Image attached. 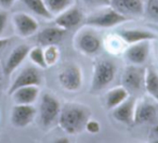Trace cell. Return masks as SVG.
<instances>
[{"mask_svg":"<svg viewBox=\"0 0 158 143\" xmlns=\"http://www.w3.org/2000/svg\"><path fill=\"white\" fill-rule=\"evenodd\" d=\"M36 115V110L31 104H16L11 112V123L14 127H27L33 121Z\"/></svg>","mask_w":158,"mask_h":143,"instance_id":"52a82bcc","label":"cell"},{"mask_svg":"<svg viewBox=\"0 0 158 143\" xmlns=\"http://www.w3.org/2000/svg\"><path fill=\"white\" fill-rule=\"evenodd\" d=\"M77 47L81 52L86 54H93L99 51L101 47V41L93 33L85 32L77 39Z\"/></svg>","mask_w":158,"mask_h":143,"instance_id":"e0dca14e","label":"cell"},{"mask_svg":"<svg viewBox=\"0 0 158 143\" xmlns=\"http://www.w3.org/2000/svg\"><path fill=\"white\" fill-rule=\"evenodd\" d=\"M134 108H135L134 100L128 98L121 104L113 108V116L116 120L120 121V123L126 124V125H132Z\"/></svg>","mask_w":158,"mask_h":143,"instance_id":"5bb4252c","label":"cell"},{"mask_svg":"<svg viewBox=\"0 0 158 143\" xmlns=\"http://www.w3.org/2000/svg\"><path fill=\"white\" fill-rule=\"evenodd\" d=\"M152 142L158 143V125L154 126L152 130Z\"/></svg>","mask_w":158,"mask_h":143,"instance_id":"4dcf8cb0","label":"cell"},{"mask_svg":"<svg viewBox=\"0 0 158 143\" xmlns=\"http://www.w3.org/2000/svg\"><path fill=\"white\" fill-rule=\"evenodd\" d=\"M59 82L61 86L67 91L79 90L82 84L81 70L75 64H68L60 72Z\"/></svg>","mask_w":158,"mask_h":143,"instance_id":"5b68a950","label":"cell"},{"mask_svg":"<svg viewBox=\"0 0 158 143\" xmlns=\"http://www.w3.org/2000/svg\"><path fill=\"white\" fill-rule=\"evenodd\" d=\"M85 129H86L88 132H90V133L95 134V133H98V132L100 131V129H101V126H100V124L98 123L97 120H92V119L89 118L88 121L86 123Z\"/></svg>","mask_w":158,"mask_h":143,"instance_id":"4316f807","label":"cell"},{"mask_svg":"<svg viewBox=\"0 0 158 143\" xmlns=\"http://www.w3.org/2000/svg\"><path fill=\"white\" fill-rule=\"evenodd\" d=\"M28 55L31 61H33L36 65L39 66V67H41V68L48 67V65H47V63H46V60H44V50H42L40 47H35V48H33V49H29Z\"/></svg>","mask_w":158,"mask_h":143,"instance_id":"cb8c5ba5","label":"cell"},{"mask_svg":"<svg viewBox=\"0 0 158 143\" xmlns=\"http://www.w3.org/2000/svg\"><path fill=\"white\" fill-rule=\"evenodd\" d=\"M13 22L16 32L22 37H29L38 31L37 21L26 13L14 14Z\"/></svg>","mask_w":158,"mask_h":143,"instance_id":"8fae6325","label":"cell"},{"mask_svg":"<svg viewBox=\"0 0 158 143\" xmlns=\"http://www.w3.org/2000/svg\"><path fill=\"white\" fill-rule=\"evenodd\" d=\"M149 53V44L148 41H140L136 44H132L129 48L126 50L125 55L131 63L142 64L146 61Z\"/></svg>","mask_w":158,"mask_h":143,"instance_id":"2e32d148","label":"cell"},{"mask_svg":"<svg viewBox=\"0 0 158 143\" xmlns=\"http://www.w3.org/2000/svg\"><path fill=\"white\" fill-rule=\"evenodd\" d=\"M66 33V29L61 28V27H47L42 29L37 36V41L40 46H53L57 44L62 41L64 35Z\"/></svg>","mask_w":158,"mask_h":143,"instance_id":"9a60e30c","label":"cell"},{"mask_svg":"<svg viewBox=\"0 0 158 143\" xmlns=\"http://www.w3.org/2000/svg\"><path fill=\"white\" fill-rule=\"evenodd\" d=\"M54 142H56V143H67V142H69V141H68L66 138H62V139H57V140H55Z\"/></svg>","mask_w":158,"mask_h":143,"instance_id":"d6a6232c","label":"cell"},{"mask_svg":"<svg viewBox=\"0 0 158 143\" xmlns=\"http://www.w3.org/2000/svg\"><path fill=\"white\" fill-rule=\"evenodd\" d=\"M82 19H84V15H82V12L80 11V9L77 7H72L60 13L54 22L56 26L67 31V29L76 27L77 25L80 24Z\"/></svg>","mask_w":158,"mask_h":143,"instance_id":"9c48e42d","label":"cell"},{"mask_svg":"<svg viewBox=\"0 0 158 143\" xmlns=\"http://www.w3.org/2000/svg\"><path fill=\"white\" fill-rule=\"evenodd\" d=\"M128 20L127 16L123 15L119 12L115 11L114 9H108L101 13L91 15L85 21V24L89 26L101 27V28H108V27H114L121 23L126 22Z\"/></svg>","mask_w":158,"mask_h":143,"instance_id":"277c9868","label":"cell"},{"mask_svg":"<svg viewBox=\"0 0 158 143\" xmlns=\"http://www.w3.org/2000/svg\"><path fill=\"white\" fill-rule=\"evenodd\" d=\"M44 60H46V63L48 66L53 65V64L59 60L60 50L56 47V44L48 46L46 48V50L44 51Z\"/></svg>","mask_w":158,"mask_h":143,"instance_id":"484cf974","label":"cell"},{"mask_svg":"<svg viewBox=\"0 0 158 143\" xmlns=\"http://www.w3.org/2000/svg\"><path fill=\"white\" fill-rule=\"evenodd\" d=\"M31 11H33L35 14L41 16L44 19H52V14L50 13L48 9H47L46 5H44V0H21Z\"/></svg>","mask_w":158,"mask_h":143,"instance_id":"7402d4cb","label":"cell"},{"mask_svg":"<svg viewBox=\"0 0 158 143\" xmlns=\"http://www.w3.org/2000/svg\"><path fill=\"white\" fill-rule=\"evenodd\" d=\"M40 84H41V76H40V73L38 72L37 68L26 67L13 80L8 93H9V95H11L19 88L26 86H39Z\"/></svg>","mask_w":158,"mask_h":143,"instance_id":"8992f818","label":"cell"},{"mask_svg":"<svg viewBox=\"0 0 158 143\" xmlns=\"http://www.w3.org/2000/svg\"><path fill=\"white\" fill-rule=\"evenodd\" d=\"M39 95L38 86H26L19 88L11 95L16 104H31L36 101Z\"/></svg>","mask_w":158,"mask_h":143,"instance_id":"ac0fdd59","label":"cell"},{"mask_svg":"<svg viewBox=\"0 0 158 143\" xmlns=\"http://www.w3.org/2000/svg\"><path fill=\"white\" fill-rule=\"evenodd\" d=\"M90 111L84 105L68 103L61 108L59 125L66 133L77 134L85 129L86 123L90 118Z\"/></svg>","mask_w":158,"mask_h":143,"instance_id":"6da1fadb","label":"cell"},{"mask_svg":"<svg viewBox=\"0 0 158 143\" xmlns=\"http://www.w3.org/2000/svg\"><path fill=\"white\" fill-rule=\"evenodd\" d=\"M120 38L127 44H136L140 41H149L155 40L157 36L155 34L147 31H141V29H126V31L119 32Z\"/></svg>","mask_w":158,"mask_h":143,"instance_id":"d6986e66","label":"cell"},{"mask_svg":"<svg viewBox=\"0 0 158 143\" xmlns=\"http://www.w3.org/2000/svg\"><path fill=\"white\" fill-rule=\"evenodd\" d=\"M144 86L149 95L158 101V74L152 67L145 69Z\"/></svg>","mask_w":158,"mask_h":143,"instance_id":"44dd1931","label":"cell"},{"mask_svg":"<svg viewBox=\"0 0 158 143\" xmlns=\"http://www.w3.org/2000/svg\"><path fill=\"white\" fill-rule=\"evenodd\" d=\"M7 20H8L7 12H0V36L2 35L3 31H5L6 24H7Z\"/></svg>","mask_w":158,"mask_h":143,"instance_id":"f1b7e54d","label":"cell"},{"mask_svg":"<svg viewBox=\"0 0 158 143\" xmlns=\"http://www.w3.org/2000/svg\"><path fill=\"white\" fill-rule=\"evenodd\" d=\"M89 7H107L110 5V0H84Z\"/></svg>","mask_w":158,"mask_h":143,"instance_id":"83f0119b","label":"cell"},{"mask_svg":"<svg viewBox=\"0 0 158 143\" xmlns=\"http://www.w3.org/2000/svg\"><path fill=\"white\" fill-rule=\"evenodd\" d=\"M110 7L125 16H139L144 13L142 0H110Z\"/></svg>","mask_w":158,"mask_h":143,"instance_id":"ba28073f","label":"cell"},{"mask_svg":"<svg viewBox=\"0 0 158 143\" xmlns=\"http://www.w3.org/2000/svg\"><path fill=\"white\" fill-rule=\"evenodd\" d=\"M47 9L52 14H60L72 6L74 0H44Z\"/></svg>","mask_w":158,"mask_h":143,"instance_id":"603a6c76","label":"cell"},{"mask_svg":"<svg viewBox=\"0 0 158 143\" xmlns=\"http://www.w3.org/2000/svg\"><path fill=\"white\" fill-rule=\"evenodd\" d=\"M14 1L15 0H0V6L5 8V9H9V8H11L13 6Z\"/></svg>","mask_w":158,"mask_h":143,"instance_id":"f546056e","label":"cell"},{"mask_svg":"<svg viewBox=\"0 0 158 143\" xmlns=\"http://www.w3.org/2000/svg\"><path fill=\"white\" fill-rule=\"evenodd\" d=\"M157 117V111L154 105L146 102L136 105L134 108L133 124L143 125V124H153Z\"/></svg>","mask_w":158,"mask_h":143,"instance_id":"4fadbf2b","label":"cell"},{"mask_svg":"<svg viewBox=\"0 0 158 143\" xmlns=\"http://www.w3.org/2000/svg\"><path fill=\"white\" fill-rule=\"evenodd\" d=\"M29 52V47L27 44H20L16 48H14L12 50V52L10 53L9 57L7 59L3 67V73L6 76H10L14 70L21 65L23 61L25 60V57L28 55Z\"/></svg>","mask_w":158,"mask_h":143,"instance_id":"7c38bea8","label":"cell"},{"mask_svg":"<svg viewBox=\"0 0 158 143\" xmlns=\"http://www.w3.org/2000/svg\"><path fill=\"white\" fill-rule=\"evenodd\" d=\"M1 78H2V72L0 69V82H1Z\"/></svg>","mask_w":158,"mask_h":143,"instance_id":"836d02e7","label":"cell"},{"mask_svg":"<svg viewBox=\"0 0 158 143\" xmlns=\"http://www.w3.org/2000/svg\"><path fill=\"white\" fill-rule=\"evenodd\" d=\"M40 120L42 126L49 127L59 119L61 105L59 100L49 93H44L40 102Z\"/></svg>","mask_w":158,"mask_h":143,"instance_id":"3957f363","label":"cell"},{"mask_svg":"<svg viewBox=\"0 0 158 143\" xmlns=\"http://www.w3.org/2000/svg\"><path fill=\"white\" fill-rule=\"evenodd\" d=\"M116 66L110 60H101L94 65L91 82L92 91H100L107 87L114 80Z\"/></svg>","mask_w":158,"mask_h":143,"instance_id":"7a4b0ae2","label":"cell"},{"mask_svg":"<svg viewBox=\"0 0 158 143\" xmlns=\"http://www.w3.org/2000/svg\"><path fill=\"white\" fill-rule=\"evenodd\" d=\"M145 72L142 68L135 66H129L126 68L123 75V85L128 91L134 90L138 91L144 85Z\"/></svg>","mask_w":158,"mask_h":143,"instance_id":"30bf717a","label":"cell"},{"mask_svg":"<svg viewBox=\"0 0 158 143\" xmlns=\"http://www.w3.org/2000/svg\"><path fill=\"white\" fill-rule=\"evenodd\" d=\"M129 98V91L125 87H117L110 90L106 95V107L113 110Z\"/></svg>","mask_w":158,"mask_h":143,"instance_id":"ffe728a7","label":"cell"},{"mask_svg":"<svg viewBox=\"0 0 158 143\" xmlns=\"http://www.w3.org/2000/svg\"><path fill=\"white\" fill-rule=\"evenodd\" d=\"M144 13L149 21L158 23V0H147L144 7Z\"/></svg>","mask_w":158,"mask_h":143,"instance_id":"d4e9b609","label":"cell"},{"mask_svg":"<svg viewBox=\"0 0 158 143\" xmlns=\"http://www.w3.org/2000/svg\"><path fill=\"white\" fill-rule=\"evenodd\" d=\"M10 39L9 38H0V50L2 48H5L8 44H9Z\"/></svg>","mask_w":158,"mask_h":143,"instance_id":"1f68e13d","label":"cell"}]
</instances>
